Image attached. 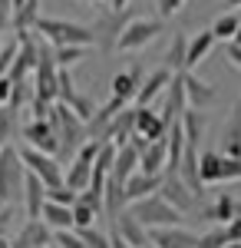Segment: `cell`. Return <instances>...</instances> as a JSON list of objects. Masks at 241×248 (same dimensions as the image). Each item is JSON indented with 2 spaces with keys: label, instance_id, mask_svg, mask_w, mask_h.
Here are the masks:
<instances>
[{
  "label": "cell",
  "instance_id": "obj_11",
  "mask_svg": "<svg viewBox=\"0 0 241 248\" xmlns=\"http://www.w3.org/2000/svg\"><path fill=\"white\" fill-rule=\"evenodd\" d=\"M179 79H182V90H185V106H192V109H208L218 99V90L211 83H205L195 70H182Z\"/></svg>",
  "mask_w": 241,
  "mask_h": 248
},
{
  "label": "cell",
  "instance_id": "obj_36",
  "mask_svg": "<svg viewBox=\"0 0 241 248\" xmlns=\"http://www.w3.org/2000/svg\"><path fill=\"white\" fill-rule=\"evenodd\" d=\"M76 235L86 242L90 248H109V238L103 235L99 229H93V225H83V229H76Z\"/></svg>",
  "mask_w": 241,
  "mask_h": 248
},
{
  "label": "cell",
  "instance_id": "obj_24",
  "mask_svg": "<svg viewBox=\"0 0 241 248\" xmlns=\"http://www.w3.org/2000/svg\"><path fill=\"white\" fill-rule=\"evenodd\" d=\"M159 186H162V175H149V172L136 169L129 179H126V199H129V202L146 199V195H152V192H159Z\"/></svg>",
  "mask_w": 241,
  "mask_h": 248
},
{
  "label": "cell",
  "instance_id": "obj_25",
  "mask_svg": "<svg viewBox=\"0 0 241 248\" xmlns=\"http://www.w3.org/2000/svg\"><path fill=\"white\" fill-rule=\"evenodd\" d=\"M222 153L225 155H241V99L231 106V116H228V123H225Z\"/></svg>",
  "mask_w": 241,
  "mask_h": 248
},
{
  "label": "cell",
  "instance_id": "obj_46",
  "mask_svg": "<svg viewBox=\"0 0 241 248\" xmlns=\"http://www.w3.org/2000/svg\"><path fill=\"white\" fill-rule=\"evenodd\" d=\"M225 7H231V10H235V7H241V0H225Z\"/></svg>",
  "mask_w": 241,
  "mask_h": 248
},
{
  "label": "cell",
  "instance_id": "obj_1",
  "mask_svg": "<svg viewBox=\"0 0 241 248\" xmlns=\"http://www.w3.org/2000/svg\"><path fill=\"white\" fill-rule=\"evenodd\" d=\"M33 33L46 40L50 46H96V30L83 27L73 20H56V17H37Z\"/></svg>",
  "mask_w": 241,
  "mask_h": 248
},
{
  "label": "cell",
  "instance_id": "obj_33",
  "mask_svg": "<svg viewBox=\"0 0 241 248\" xmlns=\"http://www.w3.org/2000/svg\"><path fill=\"white\" fill-rule=\"evenodd\" d=\"M17 133V113L10 106H0V146H7Z\"/></svg>",
  "mask_w": 241,
  "mask_h": 248
},
{
  "label": "cell",
  "instance_id": "obj_47",
  "mask_svg": "<svg viewBox=\"0 0 241 248\" xmlns=\"http://www.w3.org/2000/svg\"><path fill=\"white\" fill-rule=\"evenodd\" d=\"M222 248H241V242H228V245H222Z\"/></svg>",
  "mask_w": 241,
  "mask_h": 248
},
{
  "label": "cell",
  "instance_id": "obj_41",
  "mask_svg": "<svg viewBox=\"0 0 241 248\" xmlns=\"http://www.w3.org/2000/svg\"><path fill=\"white\" fill-rule=\"evenodd\" d=\"M225 57H228V63H231V66H238V70H241V46H238V43H231V40H228Z\"/></svg>",
  "mask_w": 241,
  "mask_h": 248
},
{
  "label": "cell",
  "instance_id": "obj_35",
  "mask_svg": "<svg viewBox=\"0 0 241 248\" xmlns=\"http://www.w3.org/2000/svg\"><path fill=\"white\" fill-rule=\"evenodd\" d=\"M96 222V212L86 205V202H79V195H76L73 202V229H83V225H93Z\"/></svg>",
  "mask_w": 241,
  "mask_h": 248
},
{
  "label": "cell",
  "instance_id": "obj_42",
  "mask_svg": "<svg viewBox=\"0 0 241 248\" xmlns=\"http://www.w3.org/2000/svg\"><path fill=\"white\" fill-rule=\"evenodd\" d=\"M225 229H228V238H231V242H241V215L228 218V222H225Z\"/></svg>",
  "mask_w": 241,
  "mask_h": 248
},
{
  "label": "cell",
  "instance_id": "obj_20",
  "mask_svg": "<svg viewBox=\"0 0 241 248\" xmlns=\"http://www.w3.org/2000/svg\"><path fill=\"white\" fill-rule=\"evenodd\" d=\"M23 209H27V215L30 218H40V212H43V202H46V182L40 179L37 172L27 169V175H23Z\"/></svg>",
  "mask_w": 241,
  "mask_h": 248
},
{
  "label": "cell",
  "instance_id": "obj_14",
  "mask_svg": "<svg viewBox=\"0 0 241 248\" xmlns=\"http://www.w3.org/2000/svg\"><path fill=\"white\" fill-rule=\"evenodd\" d=\"M172 79H175V73L168 70L166 63H162V66H155L152 73H146V77H142V86H139V93H136V103L149 106V103L162 99V93L168 90V83H172Z\"/></svg>",
  "mask_w": 241,
  "mask_h": 248
},
{
  "label": "cell",
  "instance_id": "obj_34",
  "mask_svg": "<svg viewBox=\"0 0 241 248\" xmlns=\"http://www.w3.org/2000/svg\"><path fill=\"white\" fill-rule=\"evenodd\" d=\"M53 242H56V248H90L79 235H76V229H60V232H53Z\"/></svg>",
  "mask_w": 241,
  "mask_h": 248
},
{
  "label": "cell",
  "instance_id": "obj_51",
  "mask_svg": "<svg viewBox=\"0 0 241 248\" xmlns=\"http://www.w3.org/2000/svg\"><path fill=\"white\" fill-rule=\"evenodd\" d=\"M238 17H241V7H238Z\"/></svg>",
  "mask_w": 241,
  "mask_h": 248
},
{
  "label": "cell",
  "instance_id": "obj_52",
  "mask_svg": "<svg viewBox=\"0 0 241 248\" xmlns=\"http://www.w3.org/2000/svg\"><path fill=\"white\" fill-rule=\"evenodd\" d=\"M146 248H155V245H146Z\"/></svg>",
  "mask_w": 241,
  "mask_h": 248
},
{
  "label": "cell",
  "instance_id": "obj_32",
  "mask_svg": "<svg viewBox=\"0 0 241 248\" xmlns=\"http://www.w3.org/2000/svg\"><path fill=\"white\" fill-rule=\"evenodd\" d=\"M231 238H228V229L225 225H218V222H211V229L205 232V235H198V248H222L228 245Z\"/></svg>",
  "mask_w": 241,
  "mask_h": 248
},
{
  "label": "cell",
  "instance_id": "obj_29",
  "mask_svg": "<svg viewBox=\"0 0 241 248\" xmlns=\"http://www.w3.org/2000/svg\"><path fill=\"white\" fill-rule=\"evenodd\" d=\"M185 50H188L185 33H175L172 43H168V50H166V57H162V63H166L172 73H182L185 70Z\"/></svg>",
  "mask_w": 241,
  "mask_h": 248
},
{
  "label": "cell",
  "instance_id": "obj_54",
  "mask_svg": "<svg viewBox=\"0 0 241 248\" xmlns=\"http://www.w3.org/2000/svg\"><path fill=\"white\" fill-rule=\"evenodd\" d=\"M238 99H241V96H238Z\"/></svg>",
  "mask_w": 241,
  "mask_h": 248
},
{
  "label": "cell",
  "instance_id": "obj_50",
  "mask_svg": "<svg viewBox=\"0 0 241 248\" xmlns=\"http://www.w3.org/2000/svg\"><path fill=\"white\" fill-rule=\"evenodd\" d=\"M0 50H3V37H0Z\"/></svg>",
  "mask_w": 241,
  "mask_h": 248
},
{
  "label": "cell",
  "instance_id": "obj_19",
  "mask_svg": "<svg viewBox=\"0 0 241 248\" xmlns=\"http://www.w3.org/2000/svg\"><path fill=\"white\" fill-rule=\"evenodd\" d=\"M132 119H136V106H122V109H119V113H116L109 123L103 126L99 142L112 139L116 146H126V142H129V136H132Z\"/></svg>",
  "mask_w": 241,
  "mask_h": 248
},
{
  "label": "cell",
  "instance_id": "obj_39",
  "mask_svg": "<svg viewBox=\"0 0 241 248\" xmlns=\"http://www.w3.org/2000/svg\"><path fill=\"white\" fill-rule=\"evenodd\" d=\"M182 7H185V0H155V10H159V17H162V20L175 17Z\"/></svg>",
  "mask_w": 241,
  "mask_h": 248
},
{
  "label": "cell",
  "instance_id": "obj_48",
  "mask_svg": "<svg viewBox=\"0 0 241 248\" xmlns=\"http://www.w3.org/2000/svg\"><path fill=\"white\" fill-rule=\"evenodd\" d=\"M3 242H7V238H3V232H0V245H3Z\"/></svg>",
  "mask_w": 241,
  "mask_h": 248
},
{
  "label": "cell",
  "instance_id": "obj_13",
  "mask_svg": "<svg viewBox=\"0 0 241 248\" xmlns=\"http://www.w3.org/2000/svg\"><path fill=\"white\" fill-rule=\"evenodd\" d=\"M168 129H172V126H166V123H162L159 109H152V103H149V106L136 103V119H132V133L146 136L149 142H152V139H166Z\"/></svg>",
  "mask_w": 241,
  "mask_h": 248
},
{
  "label": "cell",
  "instance_id": "obj_28",
  "mask_svg": "<svg viewBox=\"0 0 241 248\" xmlns=\"http://www.w3.org/2000/svg\"><path fill=\"white\" fill-rule=\"evenodd\" d=\"M198 175H202L205 189H208V186H222V153L202 149V153H198Z\"/></svg>",
  "mask_w": 241,
  "mask_h": 248
},
{
  "label": "cell",
  "instance_id": "obj_53",
  "mask_svg": "<svg viewBox=\"0 0 241 248\" xmlns=\"http://www.w3.org/2000/svg\"><path fill=\"white\" fill-rule=\"evenodd\" d=\"M0 205H3V202H0Z\"/></svg>",
  "mask_w": 241,
  "mask_h": 248
},
{
  "label": "cell",
  "instance_id": "obj_2",
  "mask_svg": "<svg viewBox=\"0 0 241 248\" xmlns=\"http://www.w3.org/2000/svg\"><path fill=\"white\" fill-rule=\"evenodd\" d=\"M126 209H129L146 229H162V225H182V222H185V215L175 209V205H168L159 192H152L146 199H136Z\"/></svg>",
  "mask_w": 241,
  "mask_h": 248
},
{
  "label": "cell",
  "instance_id": "obj_16",
  "mask_svg": "<svg viewBox=\"0 0 241 248\" xmlns=\"http://www.w3.org/2000/svg\"><path fill=\"white\" fill-rule=\"evenodd\" d=\"M112 232H119L126 242H129L132 248H146V245H152V238H149V229L132 215L129 209H122L116 218H112Z\"/></svg>",
  "mask_w": 241,
  "mask_h": 248
},
{
  "label": "cell",
  "instance_id": "obj_15",
  "mask_svg": "<svg viewBox=\"0 0 241 248\" xmlns=\"http://www.w3.org/2000/svg\"><path fill=\"white\" fill-rule=\"evenodd\" d=\"M149 238L155 248H198V235L182 229V225H162V229H149Z\"/></svg>",
  "mask_w": 241,
  "mask_h": 248
},
{
  "label": "cell",
  "instance_id": "obj_18",
  "mask_svg": "<svg viewBox=\"0 0 241 248\" xmlns=\"http://www.w3.org/2000/svg\"><path fill=\"white\" fill-rule=\"evenodd\" d=\"M46 245H53V232L43 218H30L17 232V238L10 242V248H46Z\"/></svg>",
  "mask_w": 241,
  "mask_h": 248
},
{
  "label": "cell",
  "instance_id": "obj_31",
  "mask_svg": "<svg viewBox=\"0 0 241 248\" xmlns=\"http://www.w3.org/2000/svg\"><path fill=\"white\" fill-rule=\"evenodd\" d=\"M241 17L231 10V14H222V17L215 20V27H211V33H215V40H231L235 37V30H238Z\"/></svg>",
  "mask_w": 241,
  "mask_h": 248
},
{
  "label": "cell",
  "instance_id": "obj_9",
  "mask_svg": "<svg viewBox=\"0 0 241 248\" xmlns=\"http://www.w3.org/2000/svg\"><path fill=\"white\" fill-rule=\"evenodd\" d=\"M20 159H23V166L30 172H37L40 179L46 182V189H56V186H63V169L56 166V155L50 153H40V149H33L30 142H23V146H17Z\"/></svg>",
  "mask_w": 241,
  "mask_h": 248
},
{
  "label": "cell",
  "instance_id": "obj_17",
  "mask_svg": "<svg viewBox=\"0 0 241 248\" xmlns=\"http://www.w3.org/2000/svg\"><path fill=\"white\" fill-rule=\"evenodd\" d=\"M235 215H241V202L231 192H218V199H215V202H205L202 212H198V218H205L208 225H211V222L225 225V222L235 218Z\"/></svg>",
  "mask_w": 241,
  "mask_h": 248
},
{
  "label": "cell",
  "instance_id": "obj_22",
  "mask_svg": "<svg viewBox=\"0 0 241 248\" xmlns=\"http://www.w3.org/2000/svg\"><path fill=\"white\" fill-rule=\"evenodd\" d=\"M166 155H168V136L166 139H152L139 155V169L149 172V175H162L166 172Z\"/></svg>",
  "mask_w": 241,
  "mask_h": 248
},
{
  "label": "cell",
  "instance_id": "obj_37",
  "mask_svg": "<svg viewBox=\"0 0 241 248\" xmlns=\"http://www.w3.org/2000/svg\"><path fill=\"white\" fill-rule=\"evenodd\" d=\"M17 46H20V40H17V33H14V40H7L3 50H0V77L10 73V63H14V57H17Z\"/></svg>",
  "mask_w": 241,
  "mask_h": 248
},
{
  "label": "cell",
  "instance_id": "obj_43",
  "mask_svg": "<svg viewBox=\"0 0 241 248\" xmlns=\"http://www.w3.org/2000/svg\"><path fill=\"white\" fill-rule=\"evenodd\" d=\"M10 103V79L0 77V106H7Z\"/></svg>",
  "mask_w": 241,
  "mask_h": 248
},
{
  "label": "cell",
  "instance_id": "obj_7",
  "mask_svg": "<svg viewBox=\"0 0 241 248\" xmlns=\"http://www.w3.org/2000/svg\"><path fill=\"white\" fill-rule=\"evenodd\" d=\"M96 153H99V139H83V146L73 153L70 166L63 172V186H70L73 192H83L93 179V162H96Z\"/></svg>",
  "mask_w": 241,
  "mask_h": 248
},
{
  "label": "cell",
  "instance_id": "obj_44",
  "mask_svg": "<svg viewBox=\"0 0 241 248\" xmlns=\"http://www.w3.org/2000/svg\"><path fill=\"white\" fill-rule=\"evenodd\" d=\"M109 248H132V245L119 235V232H112V235H109Z\"/></svg>",
  "mask_w": 241,
  "mask_h": 248
},
{
  "label": "cell",
  "instance_id": "obj_8",
  "mask_svg": "<svg viewBox=\"0 0 241 248\" xmlns=\"http://www.w3.org/2000/svg\"><path fill=\"white\" fill-rule=\"evenodd\" d=\"M56 57H53V46L43 40L40 43V57H37V70H33V96L43 99V103H56Z\"/></svg>",
  "mask_w": 241,
  "mask_h": 248
},
{
  "label": "cell",
  "instance_id": "obj_21",
  "mask_svg": "<svg viewBox=\"0 0 241 248\" xmlns=\"http://www.w3.org/2000/svg\"><path fill=\"white\" fill-rule=\"evenodd\" d=\"M139 86H142V66H129V70H122V73L112 77V93L109 96L122 99V103H136Z\"/></svg>",
  "mask_w": 241,
  "mask_h": 248
},
{
  "label": "cell",
  "instance_id": "obj_26",
  "mask_svg": "<svg viewBox=\"0 0 241 248\" xmlns=\"http://www.w3.org/2000/svg\"><path fill=\"white\" fill-rule=\"evenodd\" d=\"M126 205H129V199H126V186L116 182L112 175H106V186H103V212H106L109 218H116Z\"/></svg>",
  "mask_w": 241,
  "mask_h": 248
},
{
  "label": "cell",
  "instance_id": "obj_10",
  "mask_svg": "<svg viewBox=\"0 0 241 248\" xmlns=\"http://www.w3.org/2000/svg\"><path fill=\"white\" fill-rule=\"evenodd\" d=\"M23 142H30L33 149L40 153H50V155H60V136H56V126L53 119H40V116H30L27 126H23Z\"/></svg>",
  "mask_w": 241,
  "mask_h": 248
},
{
  "label": "cell",
  "instance_id": "obj_23",
  "mask_svg": "<svg viewBox=\"0 0 241 248\" xmlns=\"http://www.w3.org/2000/svg\"><path fill=\"white\" fill-rule=\"evenodd\" d=\"M215 43H218V40H215V33H211V27H208V30H198L195 37L188 40V50H185V70H195V66H198V63H202V60L208 57L211 50H215Z\"/></svg>",
  "mask_w": 241,
  "mask_h": 248
},
{
  "label": "cell",
  "instance_id": "obj_40",
  "mask_svg": "<svg viewBox=\"0 0 241 248\" xmlns=\"http://www.w3.org/2000/svg\"><path fill=\"white\" fill-rule=\"evenodd\" d=\"M14 30V3L10 0H0V37Z\"/></svg>",
  "mask_w": 241,
  "mask_h": 248
},
{
  "label": "cell",
  "instance_id": "obj_6",
  "mask_svg": "<svg viewBox=\"0 0 241 248\" xmlns=\"http://www.w3.org/2000/svg\"><path fill=\"white\" fill-rule=\"evenodd\" d=\"M159 195L166 199L168 205H175V209L182 212V215H198L202 205L208 199L202 195H195V192L185 186V179L179 175V172H162V186H159Z\"/></svg>",
  "mask_w": 241,
  "mask_h": 248
},
{
  "label": "cell",
  "instance_id": "obj_3",
  "mask_svg": "<svg viewBox=\"0 0 241 248\" xmlns=\"http://www.w3.org/2000/svg\"><path fill=\"white\" fill-rule=\"evenodd\" d=\"M162 37V20L155 17H129L126 20V27H122V33L116 40V50L119 53H139V50H146L149 43H155V40Z\"/></svg>",
  "mask_w": 241,
  "mask_h": 248
},
{
  "label": "cell",
  "instance_id": "obj_27",
  "mask_svg": "<svg viewBox=\"0 0 241 248\" xmlns=\"http://www.w3.org/2000/svg\"><path fill=\"white\" fill-rule=\"evenodd\" d=\"M40 218L50 225V232H60V229H73V205H60V202H43V212Z\"/></svg>",
  "mask_w": 241,
  "mask_h": 248
},
{
  "label": "cell",
  "instance_id": "obj_45",
  "mask_svg": "<svg viewBox=\"0 0 241 248\" xmlns=\"http://www.w3.org/2000/svg\"><path fill=\"white\" fill-rule=\"evenodd\" d=\"M231 43H238V46H241V23H238V30H235V37H231Z\"/></svg>",
  "mask_w": 241,
  "mask_h": 248
},
{
  "label": "cell",
  "instance_id": "obj_4",
  "mask_svg": "<svg viewBox=\"0 0 241 248\" xmlns=\"http://www.w3.org/2000/svg\"><path fill=\"white\" fill-rule=\"evenodd\" d=\"M23 175H27V166L20 159L17 146L7 142L0 146V202H17L23 195Z\"/></svg>",
  "mask_w": 241,
  "mask_h": 248
},
{
  "label": "cell",
  "instance_id": "obj_49",
  "mask_svg": "<svg viewBox=\"0 0 241 248\" xmlns=\"http://www.w3.org/2000/svg\"><path fill=\"white\" fill-rule=\"evenodd\" d=\"M86 3H103V0H86Z\"/></svg>",
  "mask_w": 241,
  "mask_h": 248
},
{
  "label": "cell",
  "instance_id": "obj_30",
  "mask_svg": "<svg viewBox=\"0 0 241 248\" xmlns=\"http://www.w3.org/2000/svg\"><path fill=\"white\" fill-rule=\"evenodd\" d=\"M86 50H90V46H53L56 66H60V70H73L76 63L86 60Z\"/></svg>",
  "mask_w": 241,
  "mask_h": 248
},
{
  "label": "cell",
  "instance_id": "obj_5",
  "mask_svg": "<svg viewBox=\"0 0 241 248\" xmlns=\"http://www.w3.org/2000/svg\"><path fill=\"white\" fill-rule=\"evenodd\" d=\"M50 119H53L56 136H60V153H76L83 146V139H86V123L66 103H60V99L53 103V109H50Z\"/></svg>",
  "mask_w": 241,
  "mask_h": 248
},
{
  "label": "cell",
  "instance_id": "obj_38",
  "mask_svg": "<svg viewBox=\"0 0 241 248\" xmlns=\"http://www.w3.org/2000/svg\"><path fill=\"white\" fill-rule=\"evenodd\" d=\"M76 195H79V192H73L70 186H56V189H46V199H50V202H60V205H73Z\"/></svg>",
  "mask_w": 241,
  "mask_h": 248
},
{
  "label": "cell",
  "instance_id": "obj_12",
  "mask_svg": "<svg viewBox=\"0 0 241 248\" xmlns=\"http://www.w3.org/2000/svg\"><path fill=\"white\" fill-rule=\"evenodd\" d=\"M136 17L132 10H109V14H103V17L93 23L96 30V46L99 50H116V40H119V33H122V27H126V20Z\"/></svg>",
  "mask_w": 241,
  "mask_h": 248
}]
</instances>
